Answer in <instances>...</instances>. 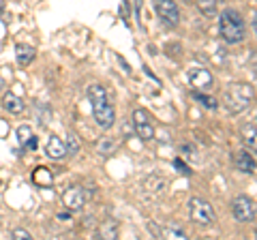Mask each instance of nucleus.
Listing matches in <instances>:
<instances>
[{
  "mask_svg": "<svg viewBox=\"0 0 257 240\" xmlns=\"http://www.w3.org/2000/svg\"><path fill=\"white\" fill-rule=\"evenodd\" d=\"M88 99H90V103H92L94 123L99 125L101 129H109L116 120L114 105L109 103V92L101 84H90L88 86Z\"/></svg>",
  "mask_w": 257,
  "mask_h": 240,
  "instance_id": "1",
  "label": "nucleus"
},
{
  "mask_svg": "<svg viewBox=\"0 0 257 240\" xmlns=\"http://www.w3.org/2000/svg\"><path fill=\"white\" fill-rule=\"evenodd\" d=\"M219 24H221V35L227 43H240L244 41L246 37V24H244V18L240 15L238 11L234 9H225L219 18Z\"/></svg>",
  "mask_w": 257,
  "mask_h": 240,
  "instance_id": "2",
  "label": "nucleus"
},
{
  "mask_svg": "<svg viewBox=\"0 0 257 240\" xmlns=\"http://www.w3.org/2000/svg\"><path fill=\"white\" fill-rule=\"evenodd\" d=\"M253 99H255L253 86L242 84V82L231 84L223 94V101H225V105H227V109L231 111V114H240V111H244L246 107H251Z\"/></svg>",
  "mask_w": 257,
  "mask_h": 240,
  "instance_id": "3",
  "label": "nucleus"
},
{
  "mask_svg": "<svg viewBox=\"0 0 257 240\" xmlns=\"http://www.w3.org/2000/svg\"><path fill=\"white\" fill-rule=\"evenodd\" d=\"M189 212H191V221L197 223V225H212L216 221V214H214V208L212 204L204 197H191L189 202Z\"/></svg>",
  "mask_w": 257,
  "mask_h": 240,
  "instance_id": "4",
  "label": "nucleus"
},
{
  "mask_svg": "<svg viewBox=\"0 0 257 240\" xmlns=\"http://www.w3.org/2000/svg\"><path fill=\"white\" fill-rule=\"evenodd\" d=\"M255 204L253 199L248 195H238L234 202H231V214H234V219L240 221V223H248L255 219Z\"/></svg>",
  "mask_w": 257,
  "mask_h": 240,
  "instance_id": "5",
  "label": "nucleus"
},
{
  "mask_svg": "<svg viewBox=\"0 0 257 240\" xmlns=\"http://www.w3.org/2000/svg\"><path fill=\"white\" fill-rule=\"evenodd\" d=\"M62 204L69 208V210H82L84 204H86V193H84V189L82 187H77V185H69L67 189L62 191Z\"/></svg>",
  "mask_w": 257,
  "mask_h": 240,
  "instance_id": "6",
  "label": "nucleus"
},
{
  "mask_svg": "<svg viewBox=\"0 0 257 240\" xmlns=\"http://www.w3.org/2000/svg\"><path fill=\"white\" fill-rule=\"evenodd\" d=\"M155 7H157L159 18L163 20L167 26H178V22H180V11H178V5H176L174 0H157Z\"/></svg>",
  "mask_w": 257,
  "mask_h": 240,
  "instance_id": "7",
  "label": "nucleus"
},
{
  "mask_svg": "<svg viewBox=\"0 0 257 240\" xmlns=\"http://www.w3.org/2000/svg\"><path fill=\"white\" fill-rule=\"evenodd\" d=\"M133 123H135V131H138V135L144 142H150L152 138H155V127L150 125L146 109H135L133 111Z\"/></svg>",
  "mask_w": 257,
  "mask_h": 240,
  "instance_id": "8",
  "label": "nucleus"
},
{
  "mask_svg": "<svg viewBox=\"0 0 257 240\" xmlns=\"http://www.w3.org/2000/svg\"><path fill=\"white\" fill-rule=\"evenodd\" d=\"M189 84L193 88H197V90H206V88H210L214 84V77H212V73L208 69L197 67V69H193L189 73Z\"/></svg>",
  "mask_w": 257,
  "mask_h": 240,
  "instance_id": "9",
  "label": "nucleus"
},
{
  "mask_svg": "<svg viewBox=\"0 0 257 240\" xmlns=\"http://www.w3.org/2000/svg\"><path fill=\"white\" fill-rule=\"evenodd\" d=\"M45 153L50 159H56V161H60V159L69 157L67 153V144H64L58 135H52L50 140H47V146H45Z\"/></svg>",
  "mask_w": 257,
  "mask_h": 240,
  "instance_id": "10",
  "label": "nucleus"
},
{
  "mask_svg": "<svg viewBox=\"0 0 257 240\" xmlns=\"http://www.w3.org/2000/svg\"><path fill=\"white\" fill-rule=\"evenodd\" d=\"M236 167L244 174H255L257 172V163H255V159L248 150H238L236 153Z\"/></svg>",
  "mask_w": 257,
  "mask_h": 240,
  "instance_id": "11",
  "label": "nucleus"
},
{
  "mask_svg": "<svg viewBox=\"0 0 257 240\" xmlns=\"http://www.w3.org/2000/svg\"><path fill=\"white\" fill-rule=\"evenodd\" d=\"M15 58H18L20 67H28L32 60H35V47H30L26 43H20L15 47Z\"/></svg>",
  "mask_w": 257,
  "mask_h": 240,
  "instance_id": "12",
  "label": "nucleus"
},
{
  "mask_svg": "<svg viewBox=\"0 0 257 240\" xmlns=\"http://www.w3.org/2000/svg\"><path fill=\"white\" fill-rule=\"evenodd\" d=\"M3 107L7 111H11V114H22V111H24V101L18 97V94L7 92L5 99H3Z\"/></svg>",
  "mask_w": 257,
  "mask_h": 240,
  "instance_id": "13",
  "label": "nucleus"
},
{
  "mask_svg": "<svg viewBox=\"0 0 257 240\" xmlns=\"http://www.w3.org/2000/svg\"><path fill=\"white\" fill-rule=\"evenodd\" d=\"M32 180H35V185H39V187H52L54 185V176L47 167H37V170L32 172Z\"/></svg>",
  "mask_w": 257,
  "mask_h": 240,
  "instance_id": "14",
  "label": "nucleus"
},
{
  "mask_svg": "<svg viewBox=\"0 0 257 240\" xmlns=\"http://www.w3.org/2000/svg\"><path fill=\"white\" fill-rule=\"evenodd\" d=\"M118 150V140L116 138H103L99 144H96V153H99L101 157H109V155H114Z\"/></svg>",
  "mask_w": 257,
  "mask_h": 240,
  "instance_id": "15",
  "label": "nucleus"
},
{
  "mask_svg": "<svg viewBox=\"0 0 257 240\" xmlns=\"http://www.w3.org/2000/svg\"><path fill=\"white\" fill-rule=\"evenodd\" d=\"M240 133H242V140L248 144V148L257 153V129L253 125H242L240 127Z\"/></svg>",
  "mask_w": 257,
  "mask_h": 240,
  "instance_id": "16",
  "label": "nucleus"
},
{
  "mask_svg": "<svg viewBox=\"0 0 257 240\" xmlns=\"http://www.w3.org/2000/svg\"><path fill=\"white\" fill-rule=\"evenodd\" d=\"M197 9L202 11L206 18H214L216 15V0H197Z\"/></svg>",
  "mask_w": 257,
  "mask_h": 240,
  "instance_id": "17",
  "label": "nucleus"
},
{
  "mask_svg": "<svg viewBox=\"0 0 257 240\" xmlns=\"http://www.w3.org/2000/svg\"><path fill=\"white\" fill-rule=\"evenodd\" d=\"M193 97H195V101H199V105H204L206 109H216V107H219V101H216L214 97H210V94L195 92Z\"/></svg>",
  "mask_w": 257,
  "mask_h": 240,
  "instance_id": "18",
  "label": "nucleus"
},
{
  "mask_svg": "<svg viewBox=\"0 0 257 240\" xmlns=\"http://www.w3.org/2000/svg\"><path fill=\"white\" fill-rule=\"evenodd\" d=\"M99 236L101 238H118V225L116 223H111V221L103 223L101 229H99Z\"/></svg>",
  "mask_w": 257,
  "mask_h": 240,
  "instance_id": "19",
  "label": "nucleus"
},
{
  "mask_svg": "<svg viewBox=\"0 0 257 240\" xmlns=\"http://www.w3.org/2000/svg\"><path fill=\"white\" fill-rule=\"evenodd\" d=\"M161 236H165V238H187L184 229H182V227H176V225L163 227V229H161Z\"/></svg>",
  "mask_w": 257,
  "mask_h": 240,
  "instance_id": "20",
  "label": "nucleus"
},
{
  "mask_svg": "<svg viewBox=\"0 0 257 240\" xmlns=\"http://www.w3.org/2000/svg\"><path fill=\"white\" fill-rule=\"evenodd\" d=\"M67 153L69 155H77L79 153V140L75 133H69L67 135Z\"/></svg>",
  "mask_w": 257,
  "mask_h": 240,
  "instance_id": "21",
  "label": "nucleus"
},
{
  "mask_svg": "<svg viewBox=\"0 0 257 240\" xmlns=\"http://www.w3.org/2000/svg\"><path fill=\"white\" fill-rule=\"evenodd\" d=\"M32 138V129L28 125H22L20 129H18V142L22 144V146H26V142Z\"/></svg>",
  "mask_w": 257,
  "mask_h": 240,
  "instance_id": "22",
  "label": "nucleus"
},
{
  "mask_svg": "<svg viewBox=\"0 0 257 240\" xmlns=\"http://www.w3.org/2000/svg\"><path fill=\"white\" fill-rule=\"evenodd\" d=\"M174 167H176V170H178L180 174H184V176H191V174H193V170L182 161V159H174Z\"/></svg>",
  "mask_w": 257,
  "mask_h": 240,
  "instance_id": "23",
  "label": "nucleus"
},
{
  "mask_svg": "<svg viewBox=\"0 0 257 240\" xmlns=\"http://www.w3.org/2000/svg\"><path fill=\"white\" fill-rule=\"evenodd\" d=\"M182 153H184V157H189V159H193V161H197V153H195V148L189 146V144H184V146H182Z\"/></svg>",
  "mask_w": 257,
  "mask_h": 240,
  "instance_id": "24",
  "label": "nucleus"
},
{
  "mask_svg": "<svg viewBox=\"0 0 257 240\" xmlns=\"http://www.w3.org/2000/svg\"><path fill=\"white\" fill-rule=\"evenodd\" d=\"M11 236L18 238V240H26V238H30V231H26V229H13Z\"/></svg>",
  "mask_w": 257,
  "mask_h": 240,
  "instance_id": "25",
  "label": "nucleus"
},
{
  "mask_svg": "<svg viewBox=\"0 0 257 240\" xmlns=\"http://www.w3.org/2000/svg\"><path fill=\"white\" fill-rule=\"evenodd\" d=\"M26 148H28V150H35V148H37V135H32V138L26 142Z\"/></svg>",
  "mask_w": 257,
  "mask_h": 240,
  "instance_id": "26",
  "label": "nucleus"
},
{
  "mask_svg": "<svg viewBox=\"0 0 257 240\" xmlns=\"http://www.w3.org/2000/svg\"><path fill=\"white\" fill-rule=\"evenodd\" d=\"M71 219V212H58V221H69Z\"/></svg>",
  "mask_w": 257,
  "mask_h": 240,
  "instance_id": "27",
  "label": "nucleus"
},
{
  "mask_svg": "<svg viewBox=\"0 0 257 240\" xmlns=\"http://www.w3.org/2000/svg\"><path fill=\"white\" fill-rule=\"evenodd\" d=\"M0 90H5V77L0 75Z\"/></svg>",
  "mask_w": 257,
  "mask_h": 240,
  "instance_id": "28",
  "label": "nucleus"
},
{
  "mask_svg": "<svg viewBox=\"0 0 257 240\" xmlns=\"http://www.w3.org/2000/svg\"><path fill=\"white\" fill-rule=\"evenodd\" d=\"M253 30H255V33H257V15H255V18H253Z\"/></svg>",
  "mask_w": 257,
  "mask_h": 240,
  "instance_id": "29",
  "label": "nucleus"
},
{
  "mask_svg": "<svg viewBox=\"0 0 257 240\" xmlns=\"http://www.w3.org/2000/svg\"><path fill=\"white\" fill-rule=\"evenodd\" d=\"M184 3H191V0H184Z\"/></svg>",
  "mask_w": 257,
  "mask_h": 240,
  "instance_id": "30",
  "label": "nucleus"
}]
</instances>
